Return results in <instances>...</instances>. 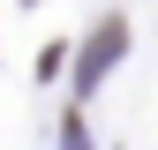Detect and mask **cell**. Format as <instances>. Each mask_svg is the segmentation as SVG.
<instances>
[{
    "label": "cell",
    "instance_id": "obj_1",
    "mask_svg": "<svg viewBox=\"0 0 158 150\" xmlns=\"http://www.w3.org/2000/svg\"><path fill=\"white\" fill-rule=\"evenodd\" d=\"M121 45H128V30H121V23H106V30H98V38H90V53H83V68H75V83H83V90H90V83H98V75H106L113 60H121Z\"/></svg>",
    "mask_w": 158,
    "mask_h": 150
},
{
    "label": "cell",
    "instance_id": "obj_2",
    "mask_svg": "<svg viewBox=\"0 0 158 150\" xmlns=\"http://www.w3.org/2000/svg\"><path fill=\"white\" fill-rule=\"evenodd\" d=\"M60 143H68V150H90V143H83V128H75V120H68V135H60Z\"/></svg>",
    "mask_w": 158,
    "mask_h": 150
}]
</instances>
